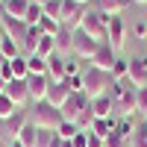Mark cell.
Returning <instances> with one entry per match:
<instances>
[{"label":"cell","mask_w":147,"mask_h":147,"mask_svg":"<svg viewBox=\"0 0 147 147\" xmlns=\"http://www.w3.org/2000/svg\"><path fill=\"white\" fill-rule=\"evenodd\" d=\"M97 50H100V41H94L88 32L82 30H74V56L82 59V62H91V59L97 56Z\"/></svg>","instance_id":"obj_5"},{"label":"cell","mask_w":147,"mask_h":147,"mask_svg":"<svg viewBox=\"0 0 147 147\" xmlns=\"http://www.w3.org/2000/svg\"><path fill=\"white\" fill-rule=\"evenodd\" d=\"M0 3H3V0H0Z\"/></svg>","instance_id":"obj_55"},{"label":"cell","mask_w":147,"mask_h":147,"mask_svg":"<svg viewBox=\"0 0 147 147\" xmlns=\"http://www.w3.org/2000/svg\"><path fill=\"white\" fill-rule=\"evenodd\" d=\"M109 88H112V77H109L106 71L88 68L82 74V94L88 97V100H94V97H100V94H109Z\"/></svg>","instance_id":"obj_2"},{"label":"cell","mask_w":147,"mask_h":147,"mask_svg":"<svg viewBox=\"0 0 147 147\" xmlns=\"http://www.w3.org/2000/svg\"><path fill=\"white\" fill-rule=\"evenodd\" d=\"M27 88H30V100L35 103H41L44 97H47V88H50V80H47V74H30L27 77Z\"/></svg>","instance_id":"obj_11"},{"label":"cell","mask_w":147,"mask_h":147,"mask_svg":"<svg viewBox=\"0 0 147 147\" xmlns=\"http://www.w3.org/2000/svg\"><path fill=\"white\" fill-rule=\"evenodd\" d=\"M9 68H12V80H27V77H30V65H27V56L9 59Z\"/></svg>","instance_id":"obj_21"},{"label":"cell","mask_w":147,"mask_h":147,"mask_svg":"<svg viewBox=\"0 0 147 147\" xmlns=\"http://www.w3.org/2000/svg\"><path fill=\"white\" fill-rule=\"evenodd\" d=\"M85 12H88V9H85L82 3L65 0V3H62V27H68V30H80V27H82Z\"/></svg>","instance_id":"obj_6"},{"label":"cell","mask_w":147,"mask_h":147,"mask_svg":"<svg viewBox=\"0 0 147 147\" xmlns=\"http://www.w3.org/2000/svg\"><path fill=\"white\" fill-rule=\"evenodd\" d=\"M74 3H82V6H85V3H88V0H74Z\"/></svg>","instance_id":"obj_51"},{"label":"cell","mask_w":147,"mask_h":147,"mask_svg":"<svg viewBox=\"0 0 147 147\" xmlns=\"http://www.w3.org/2000/svg\"><path fill=\"white\" fill-rule=\"evenodd\" d=\"M144 124H147V118H144Z\"/></svg>","instance_id":"obj_54"},{"label":"cell","mask_w":147,"mask_h":147,"mask_svg":"<svg viewBox=\"0 0 147 147\" xmlns=\"http://www.w3.org/2000/svg\"><path fill=\"white\" fill-rule=\"evenodd\" d=\"M27 65H30V74H47V59H41V56H35V53H30L27 56Z\"/></svg>","instance_id":"obj_32"},{"label":"cell","mask_w":147,"mask_h":147,"mask_svg":"<svg viewBox=\"0 0 147 147\" xmlns=\"http://www.w3.org/2000/svg\"><path fill=\"white\" fill-rule=\"evenodd\" d=\"M62 121L65 118H62V112H59L56 106H50L47 100H41V103H35V115H32L30 124H35V129H50V132H56Z\"/></svg>","instance_id":"obj_4"},{"label":"cell","mask_w":147,"mask_h":147,"mask_svg":"<svg viewBox=\"0 0 147 147\" xmlns=\"http://www.w3.org/2000/svg\"><path fill=\"white\" fill-rule=\"evenodd\" d=\"M41 18H44V6L30 0V9H27V18H24V24H27V27H38Z\"/></svg>","instance_id":"obj_25"},{"label":"cell","mask_w":147,"mask_h":147,"mask_svg":"<svg viewBox=\"0 0 147 147\" xmlns=\"http://www.w3.org/2000/svg\"><path fill=\"white\" fill-rule=\"evenodd\" d=\"M88 147H106V138H100V136H94V132L88 129Z\"/></svg>","instance_id":"obj_42"},{"label":"cell","mask_w":147,"mask_h":147,"mask_svg":"<svg viewBox=\"0 0 147 147\" xmlns=\"http://www.w3.org/2000/svg\"><path fill=\"white\" fill-rule=\"evenodd\" d=\"M106 147H129V141L121 138L118 132H112V136H106Z\"/></svg>","instance_id":"obj_39"},{"label":"cell","mask_w":147,"mask_h":147,"mask_svg":"<svg viewBox=\"0 0 147 147\" xmlns=\"http://www.w3.org/2000/svg\"><path fill=\"white\" fill-rule=\"evenodd\" d=\"M109 77H112V82H121L129 77V59H118V62L112 65V71H109Z\"/></svg>","instance_id":"obj_26"},{"label":"cell","mask_w":147,"mask_h":147,"mask_svg":"<svg viewBox=\"0 0 147 147\" xmlns=\"http://www.w3.org/2000/svg\"><path fill=\"white\" fill-rule=\"evenodd\" d=\"M129 144H132V147H147V124H141V127L136 129V136H132Z\"/></svg>","instance_id":"obj_35"},{"label":"cell","mask_w":147,"mask_h":147,"mask_svg":"<svg viewBox=\"0 0 147 147\" xmlns=\"http://www.w3.org/2000/svg\"><path fill=\"white\" fill-rule=\"evenodd\" d=\"M35 56H41V59H50V56H56V44H53V38H44L38 41V47H35Z\"/></svg>","instance_id":"obj_30"},{"label":"cell","mask_w":147,"mask_h":147,"mask_svg":"<svg viewBox=\"0 0 147 147\" xmlns=\"http://www.w3.org/2000/svg\"><path fill=\"white\" fill-rule=\"evenodd\" d=\"M136 109L147 118V88H136Z\"/></svg>","instance_id":"obj_36"},{"label":"cell","mask_w":147,"mask_h":147,"mask_svg":"<svg viewBox=\"0 0 147 147\" xmlns=\"http://www.w3.org/2000/svg\"><path fill=\"white\" fill-rule=\"evenodd\" d=\"M0 147H6V138H3V136H0Z\"/></svg>","instance_id":"obj_49"},{"label":"cell","mask_w":147,"mask_h":147,"mask_svg":"<svg viewBox=\"0 0 147 147\" xmlns=\"http://www.w3.org/2000/svg\"><path fill=\"white\" fill-rule=\"evenodd\" d=\"M32 3H41V6H44V3H47V0H32Z\"/></svg>","instance_id":"obj_52"},{"label":"cell","mask_w":147,"mask_h":147,"mask_svg":"<svg viewBox=\"0 0 147 147\" xmlns=\"http://www.w3.org/2000/svg\"><path fill=\"white\" fill-rule=\"evenodd\" d=\"M24 127H27V115L18 109V112L12 115L9 121H0V136H3L6 144H9V141H15V138H18V132H21Z\"/></svg>","instance_id":"obj_8"},{"label":"cell","mask_w":147,"mask_h":147,"mask_svg":"<svg viewBox=\"0 0 147 147\" xmlns=\"http://www.w3.org/2000/svg\"><path fill=\"white\" fill-rule=\"evenodd\" d=\"M91 112H94V118H112L115 115V97L112 94L94 97V100H91Z\"/></svg>","instance_id":"obj_14"},{"label":"cell","mask_w":147,"mask_h":147,"mask_svg":"<svg viewBox=\"0 0 147 147\" xmlns=\"http://www.w3.org/2000/svg\"><path fill=\"white\" fill-rule=\"evenodd\" d=\"M97 9H100L106 18H115V15L124 12V3H121V0H97Z\"/></svg>","instance_id":"obj_23"},{"label":"cell","mask_w":147,"mask_h":147,"mask_svg":"<svg viewBox=\"0 0 147 147\" xmlns=\"http://www.w3.org/2000/svg\"><path fill=\"white\" fill-rule=\"evenodd\" d=\"M136 129H138V127H136V121H132V118H118V129H115V132H118L121 138L132 141V136H136Z\"/></svg>","instance_id":"obj_24"},{"label":"cell","mask_w":147,"mask_h":147,"mask_svg":"<svg viewBox=\"0 0 147 147\" xmlns=\"http://www.w3.org/2000/svg\"><path fill=\"white\" fill-rule=\"evenodd\" d=\"M0 53H3L6 59H18V56H21V53H18V41H12L9 35H6L3 44H0Z\"/></svg>","instance_id":"obj_34"},{"label":"cell","mask_w":147,"mask_h":147,"mask_svg":"<svg viewBox=\"0 0 147 147\" xmlns=\"http://www.w3.org/2000/svg\"><path fill=\"white\" fill-rule=\"evenodd\" d=\"M15 112H18V106H15V103H12L9 97L3 94V97H0V121H9Z\"/></svg>","instance_id":"obj_33"},{"label":"cell","mask_w":147,"mask_h":147,"mask_svg":"<svg viewBox=\"0 0 147 147\" xmlns=\"http://www.w3.org/2000/svg\"><path fill=\"white\" fill-rule=\"evenodd\" d=\"M47 80L50 82H65V59L62 56L47 59Z\"/></svg>","instance_id":"obj_17"},{"label":"cell","mask_w":147,"mask_h":147,"mask_svg":"<svg viewBox=\"0 0 147 147\" xmlns=\"http://www.w3.org/2000/svg\"><path fill=\"white\" fill-rule=\"evenodd\" d=\"M12 103H15L18 109H24L30 103V88H27V80H12V82H6V91H3Z\"/></svg>","instance_id":"obj_9"},{"label":"cell","mask_w":147,"mask_h":147,"mask_svg":"<svg viewBox=\"0 0 147 147\" xmlns=\"http://www.w3.org/2000/svg\"><path fill=\"white\" fill-rule=\"evenodd\" d=\"M50 147H62V138H59V136H53V141H50Z\"/></svg>","instance_id":"obj_45"},{"label":"cell","mask_w":147,"mask_h":147,"mask_svg":"<svg viewBox=\"0 0 147 147\" xmlns=\"http://www.w3.org/2000/svg\"><path fill=\"white\" fill-rule=\"evenodd\" d=\"M71 144H74V147H88V129H80L77 136L71 138Z\"/></svg>","instance_id":"obj_40"},{"label":"cell","mask_w":147,"mask_h":147,"mask_svg":"<svg viewBox=\"0 0 147 147\" xmlns=\"http://www.w3.org/2000/svg\"><path fill=\"white\" fill-rule=\"evenodd\" d=\"M44 38V32L38 27H27V38H24V44L30 47V53H35V47H38V41Z\"/></svg>","instance_id":"obj_31"},{"label":"cell","mask_w":147,"mask_h":147,"mask_svg":"<svg viewBox=\"0 0 147 147\" xmlns=\"http://www.w3.org/2000/svg\"><path fill=\"white\" fill-rule=\"evenodd\" d=\"M82 32H88L94 41H100V44H109V18L103 15L100 9H88L85 12V18H82Z\"/></svg>","instance_id":"obj_3"},{"label":"cell","mask_w":147,"mask_h":147,"mask_svg":"<svg viewBox=\"0 0 147 147\" xmlns=\"http://www.w3.org/2000/svg\"><path fill=\"white\" fill-rule=\"evenodd\" d=\"M3 30H6L9 38H12V41H18V44H24V38H27V24H24V21H12V18H6Z\"/></svg>","instance_id":"obj_20"},{"label":"cell","mask_w":147,"mask_h":147,"mask_svg":"<svg viewBox=\"0 0 147 147\" xmlns=\"http://www.w3.org/2000/svg\"><path fill=\"white\" fill-rule=\"evenodd\" d=\"M115 129H118V118H115V115H112V118H94V124H91V132H94V136H100V138L112 136Z\"/></svg>","instance_id":"obj_19"},{"label":"cell","mask_w":147,"mask_h":147,"mask_svg":"<svg viewBox=\"0 0 147 147\" xmlns=\"http://www.w3.org/2000/svg\"><path fill=\"white\" fill-rule=\"evenodd\" d=\"M132 35H136V38H147V24H144V21H138L136 27H132Z\"/></svg>","instance_id":"obj_41"},{"label":"cell","mask_w":147,"mask_h":147,"mask_svg":"<svg viewBox=\"0 0 147 147\" xmlns=\"http://www.w3.org/2000/svg\"><path fill=\"white\" fill-rule=\"evenodd\" d=\"M118 62V53L112 50L109 44H100V50H97V56L91 59V68H97V71H112V65Z\"/></svg>","instance_id":"obj_13"},{"label":"cell","mask_w":147,"mask_h":147,"mask_svg":"<svg viewBox=\"0 0 147 147\" xmlns=\"http://www.w3.org/2000/svg\"><path fill=\"white\" fill-rule=\"evenodd\" d=\"M53 136H56V132H50V129H38V138H35V147H50Z\"/></svg>","instance_id":"obj_38"},{"label":"cell","mask_w":147,"mask_h":147,"mask_svg":"<svg viewBox=\"0 0 147 147\" xmlns=\"http://www.w3.org/2000/svg\"><path fill=\"white\" fill-rule=\"evenodd\" d=\"M129 82L136 88H147V56L129 59Z\"/></svg>","instance_id":"obj_12"},{"label":"cell","mask_w":147,"mask_h":147,"mask_svg":"<svg viewBox=\"0 0 147 147\" xmlns=\"http://www.w3.org/2000/svg\"><path fill=\"white\" fill-rule=\"evenodd\" d=\"M53 44H56V56H68V53H74V30H68V27H62L59 30V35L53 38Z\"/></svg>","instance_id":"obj_16"},{"label":"cell","mask_w":147,"mask_h":147,"mask_svg":"<svg viewBox=\"0 0 147 147\" xmlns=\"http://www.w3.org/2000/svg\"><path fill=\"white\" fill-rule=\"evenodd\" d=\"M6 24V9H3V3H0V27Z\"/></svg>","instance_id":"obj_44"},{"label":"cell","mask_w":147,"mask_h":147,"mask_svg":"<svg viewBox=\"0 0 147 147\" xmlns=\"http://www.w3.org/2000/svg\"><path fill=\"white\" fill-rule=\"evenodd\" d=\"M124 44H127V27L121 21V15H115V18H109V47L118 53Z\"/></svg>","instance_id":"obj_10"},{"label":"cell","mask_w":147,"mask_h":147,"mask_svg":"<svg viewBox=\"0 0 147 147\" xmlns=\"http://www.w3.org/2000/svg\"><path fill=\"white\" fill-rule=\"evenodd\" d=\"M35 138H38V129H35V124H30V121H27V127L18 132L15 141H21L24 147H35Z\"/></svg>","instance_id":"obj_22"},{"label":"cell","mask_w":147,"mask_h":147,"mask_svg":"<svg viewBox=\"0 0 147 147\" xmlns=\"http://www.w3.org/2000/svg\"><path fill=\"white\" fill-rule=\"evenodd\" d=\"M3 9H6V18L24 21V18H27V9H30V0H6Z\"/></svg>","instance_id":"obj_18"},{"label":"cell","mask_w":147,"mask_h":147,"mask_svg":"<svg viewBox=\"0 0 147 147\" xmlns=\"http://www.w3.org/2000/svg\"><path fill=\"white\" fill-rule=\"evenodd\" d=\"M88 106H91V100H88L85 94H71V97H68V103L59 109V112H62V118H65V121H77V118H80Z\"/></svg>","instance_id":"obj_7"},{"label":"cell","mask_w":147,"mask_h":147,"mask_svg":"<svg viewBox=\"0 0 147 147\" xmlns=\"http://www.w3.org/2000/svg\"><path fill=\"white\" fill-rule=\"evenodd\" d=\"M6 62H9V59H6L3 53H0V71H3V65H6Z\"/></svg>","instance_id":"obj_46"},{"label":"cell","mask_w":147,"mask_h":147,"mask_svg":"<svg viewBox=\"0 0 147 147\" xmlns=\"http://www.w3.org/2000/svg\"><path fill=\"white\" fill-rule=\"evenodd\" d=\"M68 97H71V91H68L65 82H50V88H47V97H44V100L50 103V106H56V109H62V106L68 103Z\"/></svg>","instance_id":"obj_15"},{"label":"cell","mask_w":147,"mask_h":147,"mask_svg":"<svg viewBox=\"0 0 147 147\" xmlns=\"http://www.w3.org/2000/svg\"><path fill=\"white\" fill-rule=\"evenodd\" d=\"M65 85H68L71 94H82V74H80V77H68Z\"/></svg>","instance_id":"obj_37"},{"label":"cell","mask_w":147,"mask_h":147,"mask_svg":"<svg viewBox=\"0 0 147 147\" xmlns=\"http://www.w3.org/2000/svg\"><path fill=\"white\" fill-rule=\"evenodd\" d=\"M6 147H24V144H21V141H9Z\"/></svg>","instance_id":"obj_47"},{"label":"cell","mask_w":147,"mask_h":147,"mask_svg":"<svg viewBox=\"0 0 147 147\" xmlns=\"http://www.w3.org/2000/svg\"><path fill=\"white\" fill-rule=\"evenodd\" d=\"M3 38H6V30H3V27H0V44H3Z\"/></svg>","instance_id":"obj_48"},{"label":"cell","mask_w":147,"mask_h":147,"mask_svg":"<svg viewBox=\"0 0 147 147\" xmlns=\"http://www.w3.org/2000/svg\"><path fill=\"white\" fill-rule=\"evenodd\" d=\"M3 91H6V77L0 74V97H3Z\"/></svg>","instance_id":"obj_43"},{"label":"cell","mask_w":147,"mask_h":147,"mask_svg":"<svg viewBox=\"0 0 147 147\" xmlns=\"http://www.w3.org/2000/svg\"><path fill=\"white\" fill-rule=\"evenodd\" d=\"M62 3L65 0H47L44 3V18H53V21L62 24Z\"/></svg>","instance_id":"obj_29"},{"label":"cell","mask_w":147,"mask_h":147,"mask_svg":"<svg viewBox=\"0 0 147 147\" xmlns=\"http://www.w3.org/2000/svg\"><path fill=\"white\" fill-rule=\"evenodd\" d=\"M132 3H147V0H132Z\"/></svg>","instance_id":"obj_53"},{"label":"cell","mask_w":147,"mask_h":147,"mask_svg":"<svg viewBox=\"0 0 147 147\" xmlns=\"http://www.w3.org/2000/svg\"><path fill=\"white\" fill-rule=\"evenodd\" d=\"M62 147H74V144H71V141H62Z\"/></svg>","instance_id":"obj_50"},{"label":"cell","mask_w":147,"mask_h":147,"mask_svg":"<svg viewBox=\"0 0 147 147\" xmlns=\"http://www.w3.org/2000/svg\"><path fill=\"white\" fill-rule=\"evenodd\" d=\"M77 132H80L77 121H62V124H59V129H56V136L62 138V141H71L74 136H77Z\"/></svg>","instance_id":"obj_27"},{"label":"cell","mask_w":147,"mask_h":147,"mask_svg":"<svg viewBox=\"0 0 147 147\" xmlns=\"http://www.w3.org/2000/svg\"><path fill=\"white\" fill-rule=\"evenodd\" d=\"M112 97H115V118H132L138 112L136 109V85L127 80L112 82Z\"/></svg>","instance_id":"obj_1"},{"label":"cell","mask_w":147,"mask_h":147,"mask_svg":"<svg viewBox=\"0 0 147 147\" xmlns=\"http://www.w3.org/2000/svg\"><path fill=\"white\" fill-rule=\"evenodd\" d=\"M38 30L47 35V38H56V35H59V30H62V24H59V21H53V18H41V21H38Z\"/></svg>","instance_id":"obj_28"},{"label":"cell","mask_w":147,"mask_h":147,"mask_svg":"<svg viewBox=\"0 0 147 147\" xmlns=\"http://www.w3.org/2000/svg\"><path fill=\"white\" fill-rule=\"evenodd\" d=\"M3 3H6V0H3Z\"/></svg>","instance_id":"obj_56"}]
</instances>
